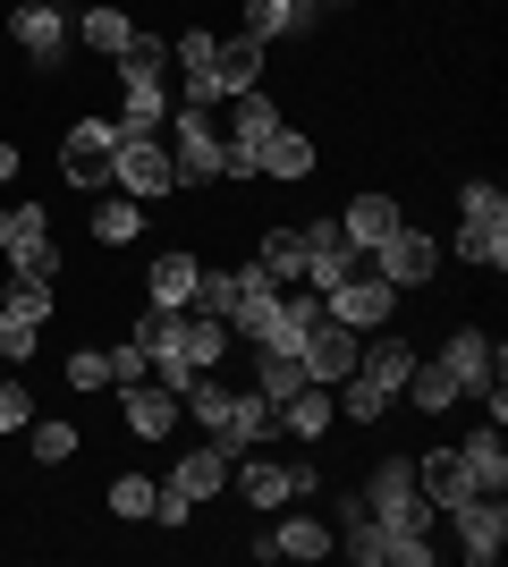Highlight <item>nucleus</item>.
I'll return each mask as SVG.
<instances>
[{
    "label": "nucleus",
    "instance_id": "obj_11",
    "mask_svg": "<svg viewBox=\"0 0 508 567\" xmlns=\"http://www.w3.org/2000/svg\"><path fill=\"white\" fill-rule=\"evenodd\" d=\"M322 313H331V322H348V331H390V313H398V288H390L382 271H373V255H364L339 288H322Z\"/></svg>",
    "mask_w": 508,
    "mask_h": 567
},
{
    "label": "nucleus",
    "instance_id": "obj_14",
    "mask_svg": "<svg viewBox=\"0 0 508 567\" xmlns=\"http://www.w3.org/2000/svg\"><path fill=\"white\" fill-rule=\"evenodd\" d=\"M440 517L458 525V550H466L475 567H491V559L508 550V499H500V492H466L458 508H440Z\"/></svg>",
    "mask_w": 508,
    "mask_h": 567
},
{
    "label": "nucleus",
    "instance_id": "obj_7",
    "mask_svg": "<svg viewBox=\"0 0 508 567\" xmlns=\"http://www.w3.org/2000/svg\"><path fill=\"white\" fill-rule=\"evenodd\" d=\"M111 162H120V118H76L69 136H60V178H69L76 195H102L111 187Z\"/></svg>",
    "mask_w": 508,
    "mask_h": 567
},
{
    "label": "nucleus",
    "instance_id": "obj_15",
    "mask_svg": "<svg viewBox=\"0 0 508 567\" xmlns=\"http://www.w3.org/2000/svg\"><path fill=\"white\" fill-rule=\"evenodd\" d=\"M356 348H364V331H348V322H331V313H322L314 331L297 339V364H305V381H322V390H339V381L356 373Z\"/></svg>",
    "mask_w": 508,
    "mask_h": 567
},
{
    "label": "nucleus",
    "instance_id": "obj_5",
    "mask_svg": "<svg viewBox=\"0 0 508 567\" xmlns=\"http://www.w3.org/2000/svg\"><path fill=\"white\" fill-rule=\"evenodd\" d=\"M9 43L25 51L34 76H60L69 51H76V18L60 9V0H18V9H9Z\"/></svg>",
    "mask_w": 508,
    "mask_h": 567
},
{
    "label": "nucleus",
    "instance_id": "obj_12",
    "mask_svg": "<svg viewBox=\"0 0 508 567\" xmlns=\"http://www.w3.org/2000/svg\"><path fill=\"white\" fill-rule=\"evenodd\" d=\"M0 255L9 271H34V280H60V246H51V213L43 204H0Z\"/></svg>",
    "mask_w": 508,
    "mask_h": 567
},
{
    "label": "nucleus",
    "instance_id": "obj_27",
    "mask_svg": "<svg viewBox=\"0 0 508 567\" xmlns=\"http://www.w3.org/2000/svg\"><path fill=\"white\" fill-rule=\"evenodd\" d=\"M85 229H94V246H136V237H145V204L120 195V187H102L94 213H85Z\"/></svg>",
    "mask_w": 508,
    "mask_h": 567
},
{
    "label": "nucleus",
    "instance_id": "obj_8",
    "mask_svg": "<svg viewBox=\"0 0 508 567\" xmlns=\"http://www.w3.org/2000/svg\"><path fill=\"white\" fill-rule=\"evenodd\" d=\"M51 280H34V271H9V297H0V355L9 364H25V355L43 348V322H51Z\"/></svg>",
    "mask_w": 508,
    "mask_h": 567
},
{
    "label": "nucleus",
    "instance_id": "obj_9",
    "mask_svg": "<svg viewBox=\"0 0 508 567\" xmlns=\"http://www.w3.org/2000/svg\"><path fill=\"white\" fill-rule=\"evenodd\" d=\"M162 144H169L178 187H220V118L212 111H169Z\"/></svg>",
    "mask_w": 508,
    "mask_h": 567
},
{
    "label": "nucleus",
    "instance_id": "obj_35",
    "mask_svg": "<svg viewBox=\"0 0 508 567\" xmlns=\"http://www.w3.org/2000/svg\"><path fill=\"white\" fill-rule=\"evenodd\" d=\"M25 450H34V466H69V457H76V424L34 415V424H25Z\"/></svg>",
    "mask_w": 508,
    "mask_h": 567
},
{
    "label": "nucleus",
    "instance_id": "obj_28",
    "mask_svg": "<svg viewBox=\"0 0 508 567\" xmlns=\"http://www.w3.org/2000/svg\"><path fill=\"white\" fill-rule=\"evenodd\" d=\"M415 492L433 499V508H458V499L475 492V483H466V466H458V441H449V450H424V457H415Z\"/></svg>",
    "mask_w": 508,
    "mask_h": 567
},
{
    "label": "nucleus",
    "instance_id": "obj_16",
    "mask_svg": "<svg viewBox=\"0 0 508 567\" xmlns=\"http://www.w3.org/2000/svg\"><path fill=\"white\" fill-rule=\"evenodd\" d=\"M305 229V288H339L348 271H356V246H348V229H339V213H322V220H297Z\"/></svg>",
    "mask_w": 508,
    "mask_h": 567
},
{
    "label": "nucleus",
    "instance_id": "obj_1",
    "mask_svg": "<svg viewBox=\"0 0 508 567\" xmlns=\"http://www.w3.org/2000/svg\"><path fill=\"white\" fill-rule=\"evenodd\" d=\"M178 415H195V432H204V441H220L229 457L271 450V441H280V424H271V399H263V390H238V381H220V373H195V381H187V399H178Z\"/></svg>",
    "mask_w": 508,
    "mask_h": 567
},
{
    "label": "nucleus",
    "instance_id": "obj_23",
    "mask_svg": "<svg viewBox=\"0 0 508 567\" xmlns=\"http://www.w3.org/2000/svg\"><path fill=\"white\" fill-rule=\"evenodd\" d=\"M263 51H271V43H255V34H229V43H212V85H220V102L263 85Z\"/></svg>",
    "mask_w": 508,
    "mask_h": 567
},
{
    "label": "nucleus",
    "instance_id": "obj_3",
    "mask_svg": "<svg viewBox=\"0 0 508 567\" xmlns=\"http://www.w3.org/2000/svg\"><path fill=\"white\" fill-rule=\"evenodd\" d=\"M440 364L458 373V399L484 406V424H508V355L484 322H458V331L440 339Z\"/></svg>",
    "mask_w": 508,
    "mask_h": 567
},
{
    "label": "nucleus",
    "instance_id": "obj_18",
    "mask_svg": "<svg viewBox=\"0 0 508 567\" xmlns=\"http://www.w3.org/2000/svg\"><path fill=\"white\" fill-rule=\"evenodd\" d=\"M120 406H127V432L136 441H169L178 432V390H162V381H120Z\"/></svg>",
    "mask_w": 508,
    "mask_h": 567
},
{
    "label": "nucleus",
    "instance_id": "obj_19",
    "mask_svg": "<svg viewBox=\"0 0 508 567\" xmlns=\"http://www.w3.org/2000/svg\"><path fill=\"white\" fill-rule=\"evenodd\" d=\"M339 550V534L322 517H305V508H289V517L271 525L263 543H255V559H331Z\"/></svg>",
    "mask_w": 508,
    "mask_h": 567
},
{
    "label": "nucleus",
    "instance_id": "obj_29",
    "mask_svg": "<svg viewBox=\"0 0 508 567\" xmlns=\"http://www.w3.org/2000/svg\"><path fill=\"white\" fill-rule=\"evenodd\" d=\"M314 162H322L314 136H305V127H289V118L263 136V178H314Z\"/></svg>",
    "mask_w": 508,
    "mask_h": 567
},
{
    "label": "nucleus",
    "instance_id": "obj_21",
    "mask_svg": "<svg viewBox=\"0 0 508 567\" xmlns=\"http://www.w3.org/2000/svg\"><path fill=\"white\" fill-rule=\"evenodd\" d=\"M229 474H238V457L220 450V441H195V450L178 457V466H169L162 483H178L187 499H220V492H229Z\"/></svg>",
    "mask_w": 508,
    "mask_h": 567
},
{
    "label": "nucleus",
    "instance_id": "obj_13",
    "mask_svg": "<svg viewBox=\"0 0 508 567\" xmlns=\"http://www.w3.org/2000/svg\"><path fill=\"white\" fill-rule=\"evenodd\" d=\"M111 187L136 195V204H169L178 195V169H169L162 136H120V162H111Z\"/></svg>",
    "mask_w": 508,
    "mask_h": 567
},
{
    "label": "nucleus",
    "instance_id": "obj_4",
    "mask_svg": "<svg viewBox=\"0 0 508 567\" xmlns=\"http://www.w3.org/2000/svg\"><path fill=\"white\" fill-rule=\"evenodd\" d=\"M458 262L466 271H508V195L491 178L458 187Z\"/></svg>",
    "mask_w": 508,
    "mask_h": 567
},
{
    "label": "nucleus",
    "instance_id": "obj_32",
    "mask_svg": "<svg viewBox=\"0 0 508 567\" xmlns=\"http://www.w3.org/2000/svg\"><path fill=\"white\" fill-rule=\"evenodd\" d=\"M76 43L94 51V60H120V51L136 43V18H127V9H111V0H102V9H85V18H76Z\"/></svg>",
    "mask_w": 508,
    "mask_h": 567
},
{
    "label": "nucleus",
    "instance_id": "obj_40",
    "mask_svg": "<svg viewBox=\"0 0 508 567\" xmlns=\"http://www.w3.org/2000/svg\"><path fill=\"white\" fill-rule=\"evenodd\" d=\"M18 178H25V144L0 136V187H18Z\"/></svg>",
    "mask_w": 508,
    "mask_h": 567
},
{
    "label": "nucleus",
    "instance_id": "obj_22",
    "mask_svg": "<svg viewBox=\"0 0 508 567\" xmlns=\"http://www.w3.org/2000/svg\"><path fill=\"white\" fill-rule=\"evenodd\" d=\"M238 34H255V43H297V34H314V9H305V0H246Z\"/></svg>",
    "mask_w": 508,
    "mask_h": 567
},
{
    "label": "nucleus",
    "instance_id": "obj_39",
    "mask_svg": "<svg viewBox=\"0 0 508 567\" xmlns=\"http://www.w3.org/2000/svg\"><path fill=\"white\" fill-rule=\"evenodd\" d=\"M153 373V355L136 348V339H120V348H111V390H120V381H145Z\"/></svg>",
    "mask_w": 508,
    "mask_h": 567
},
{
    "label": "nucleus",
    "instance_id": "obj_24",
    "mask_svg": "<svg viewBox=\"0 0 508 567\" xmlns=\"http://www.w3.org/2000/svg\"><path fill=\"white\" fill-rule=\"evenodd\" d=\"M271 424L289 432V441H322V432L339 424V399L322 390V381H305L297 399H280V406H271Z\"/></svg>",
    "mask_w": 508,
    "mask_h": 567
},
{
    "label": "nucleus",
    "instance_id": "obj_37",
    "mask_svg": "<svg viewBox=\"0 0 508 567\" xmlns=\"http://www.w3.org/2000/svg\"><path fill=\"white\" fill-rule=\"evenodd\" d=\"M195 508H204V499H187L178 483H162V492H153V525H162V534H187Z\"/></svg>",
    "mask_w": 508,
    "mask_h": 567
},
{
    "label": "nucleus",
    "instance_id": "obj_36",
    "mask_svg": "<svg viewBox=\"0 0 508 567\" xmlns=\"http://www.w3.org/2000/svg\"><path fill=\"white\" fill-rule=\"evenodd\" d=\"M69 390H76V399L111 390V348H76V355H69Z\"/></svg>",
    "mask_w": 508,
    "mask_h": 567
},
{
    "label": "nucleus",
    "instance_id": "obj_25",
    "mask_svg": "<svg viewBox=\"0 0 508 567\" xmlns=\"http://www.w3.org/2000/svg\"><path fill=\"white\" fill-rule=\"evenodd\" d=\"M458 466H466V483L475 492H508V441H500V424H475L458 441Z\"/></svg>",
    "mask_w": 508,
    "mask_h": 567
},
{
    "label": "nucleus",
    "instance_id": "obj_30",
    "mask_svg": "<svg viewBox=\"0 0 508 567\" xmlns=\"http://www.w3.org/2000/svg\"><path fill=\"white\" fill-rule=\"evenodd\" d=\"M169 348L187 355L195 373H220V355H229V322H204V313H178V331H169Z\"/></svg>",
    "mask_w": 508,
    "mask_h": 567
},
{
    "label": "nucleus",
    "instance_id": "obj_10",
    "mask_svg": "<svg viewBox=\"0 0 508 567\" xmlns=\"http://www.w3.org/2000/svg\"><path fill=\"white\" fill-rule=\"evenodd\" d=\"M373 271H382L398 297H415V288H433L440 280V237L424 229V220H398V229L373 246Z\"/></svg>",
    "mask_w": 508,
    "mask_h": 567
},
{
    "label": "nucleus",
    "instance_id": "obj_2",
    "mask_svg": "<svg viewBox=\"0 0 508 567\" xmlns=\"http://www.w3.org/2000/svg\"><path fill=\"white\" fill-rule=\"evenodd\" d=\"M322 322V288H271V280H255L246 271V297H238V313H229V348H297V339Z\"/></svg>",
    "mask_w": 508,
    "mask_h": 567
},
{
    "label": "nucleus",
    "instance_id": "obj_20",
    "mask_svg": "<svg viewBox=\"0 0 508 567\" xmlns=\"http://www.w3.org/2000/svg\"><path fill=\"white\" fill-rule=\"evenodd\" d=\"M398 220H407V204H398V195H348V204H339V229H348V246H356V255H373V246H382L390 229H398Z\"/></svg>",
    "mask_w": 508,
    "mask_h": 567
},
{
    "label": "nucleus",
    "instance_id": "obj_31",
    "mask_svg": "<svg viewBox=\"0 0 508 567\" xmlns=\"http://www.w3.org/2000/svg\"><path fill=\"white\" fill-rule=\"evenodd\" d=\"M195 271H204V262H195L187 246H162V255H153V271H145V306H187Z\"/></svg>",
    "mask_w": 508,
    "mask_h": 567
},
{
    "label": "nucleus",
    "instance_id": "obj_34",
    "mask_svg": "<svg viewBox=\"0 0 508 567\" xmlns=\"http://www.w3.org/2000/svg\"><path fill=\"white\" fill-rule=\"evenodd\" d=\"M153 492H162V474H111V492H102V508L127 525H145L153 517Z\"/></svg>",
    "mask_w": 508,
    "mask_h": 567
},
{
    "label": "nucleus",
    "instance_id": "obj_17",
    "mask_svg": "<svg viewBox=\"0 0 508 567\" xmlns=\"http://www.w3.org/2000/svg\"><path fill=\"white\" fill-rule=\"evenodd\" d=\"M111 118H120V136H162L169 127V76H120V111Z\"/></svg>",
    "mask_w": 508,
    "mask_h": 567
},
{
    "label": "nucleus",
    "instance_id": "obj_26",
    "mask_svg": "<svg viewBox=\"0 0 508 567\" xmlns=\"http://www.w3.org/2000/svg\"><path fill=\"white\" fill-rule=\"evenodd\" d=\"M246 271L271 280V288H297V280H305V229H263V246H255Z\"/></svg>",
    "mask_w": 508,
    "mask_h": 567
},
{
    "label": "nucleus",
    "instance_id": "obj_38",
    "mask_svg": "<svg viewBox=\"0 0 508 567\" xmlns=\"http://www.w3.org/2000/svg\"><path fill=\"white\" fill-rule=\"evenodd\" d=\"M34 424V399H25V381H0V432H25Z\"/></svg>",
    "mask_w": 508,
    "mask_h": 567
},
{
    "label": "nucleus",
    "instance_id": "obj_33",
    "mask_svg": "<svg viewBox=\"0 0 508 567\" xmlns=\"http://www.w3.org/2000/svg\"><path fill=\"white\" fill-rule=\"evenodd\" d=\"M238 297H246V271H195L187 313H204V322H229V313H238Z\"/></svg>",
    "mask_w": 508,
    "mask_h": 567
},
{
    "label": "nucleus",
    "instance_id": "obj_41",
    "mask_svg": "<svg viewBox=\"0 0 508 567\" xmlns=\"http://www.w3.org/2000/svg\"><path fill=\"white\" fill-rule=\"evenodd\" d=\"M305 9H314V18H331V9H356V0H305Z\"/></svg>",
    "mask_w": 508,
    "mask_h": 567
},
{
    "label": "nucleus",
    "instance_id": "obj_6",
    "mask_svg": "<svg viewBox=\"0 0 508 567\" xmlns=\"http://www.w3.org/2000/svg\"><path fill=\"white\" fill-rule=\"evenodd\" d=\"M229 483H238L246 508H297L305 492H322V466H314V457H263V450H246Z\"/></svg>",
    "mask_w": 508,
    "mask_h": 567
}]
</instances>
